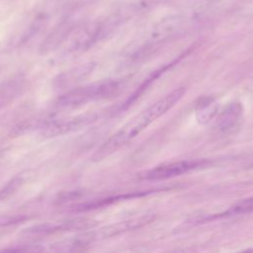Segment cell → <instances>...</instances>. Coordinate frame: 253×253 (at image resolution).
Segmentation results:
<instances>
[{
  "label": "cell",
  "mask_w": 253,
  "mask_h": 253,
  "mask_svg": "<svg viewBox=\"0 0 253 253\" xmlns=\"http://www.w3.org/2000/svg\"><path fill=\"white\" fill-rule=\"evenodd\" d=\"M186 93L185 87H179L166 96L145 108L139 114L134 116L118 131L106 139L103 144L93 153L91 160L98 162L120 150L126 143L136 137L150 124L167 113L177 102L183 98Z\"/></svg>",
  "instance_id": "1"
},
{
  "label": "cell",
  "mask_w": 253,
  "mask_h": 253,
  "mask_svg": "<svg viewBox=\"0 0 253 253\" xmlns=\"http://www.w3.org/2000/svg\"><path fill=\"white\" fill-rule=\"evenodd\" d=\"M125 86L122 79H106L86 86L74 88L61 95L55 102L56 109H72L88 104L92 101L108 99L120 93Z\"/></svg>",
  "instance_id": "2"
},
{
  "label": "cell",
  "mask_w": 253,
  "mask_h": 253,
  "mask_svg": "<svg viewBox=\"0 0 253 253\" xmlns=\"http://www.w3.org/2000/svg\"><path fill=\"white\" fill-rule=\"evenodd\" d=\"M43 117L44 122L41 127V133L42 136L50 138L82 129L99 120L101 114L90 112L70 118H56L51 115H45Z\"/></svg>",
  "instance_id": "3"
},
{
  "label": "cell",
  "mask_w": 253,
  "mask_h": 253,
  "mask_svg": "<svg viewBox=\"0 0 253 253\" xmlns=\"http://www.w3.org/2000/svg\"><path fill=\"white\" fill-rule=\"evenodd\" d=\"M153 214H145L143 216H138L135 218L123 220L120 222H116L113 224L106 225L104 227H101L96 230H91L89 232H86L84 234H81L77 237V240L82 245H87L93 241L102 240L110 237H114L117 235H120L122 233L137 229L140 227L145 226L146 224L150 223L154 219Z\"/></svg>",
  "instance_id": "4"
},
{
  "label": "cell",
  "mask_w": 253,
  "mask_h": 253,
  "mask_svg": "<svg viewBox=\"0 0 253 253\" xmlns=\"http://www.w3.org/2000/svg\"><path fill=\"white\" fill-rule=\"evenodd\" d=\"M97 221L87 217L68 218L52 222H45L26 228L22 233L27 236H44L58 232L77 231L91 229L97 225Z\"/></svg>",
  "instance_id": "5"
},
{
  "label": "cell",
  "mask_w": 253,
  "mask_h": 253,
  "mask_svg": "<svg viewBox=\"0 0 253 253\" xmlns=\"http://www.w3.org/2000/svg\"><path fill=\"white\" fill-rule=\"evenodd\" d=\"M207 163L204 160H181L156 166L138 175V179L145 181H160L183 175Z\"/></svg>",
  "instance_id": "6"
},
{
  "label": "cell",
  "mask_w": 253,
  "mask_h": 253,
  "mask_svg": "<svg viewBox=\"0 0 253 253\" xmlns=\"http://www.w3.org/2000/svg\"><path fill=\"white\" fill-rule=\"evenodd\" d=\"M155 191H142V192H135V193H129V194H124V195H117V196H112V197H107L103 199H99L96 201H90L86 203H82L79 205L74 206L71 211H87L95 209H99L105 206L112 205L116 202L122 201V200H127V199H132V198H140L144 197L146 195H149L151 193H154Z\"/></svg>",
  "instance_id": "7"
},
{
  "label": "cell",
  "mask_w": 253,
  "mask_h": 253,
  "mask_svg": "<svg viewBox=\"0 0 253 253\" xmlns=\"http://www.w3.org/2000/svg\"><path fill=\"white\" fill-rule=\"evenodd\" d=\"M243 114V107L239 102L228 104L218 115L216 119V126L219 131L224 132L236 126Z\"/></svg>",
  "instance_id": "8"
},
{
  "label": "cell",
  "mask_w": 253,
  "mask_h": 253,
  "mask_svg": "<svg viewBox=\"0 0 253 253\" xmlns=\"http://www.w3.org/2000/svg\"><path fill=\"white\" fill-rule=\"evenodd\" d=\"M178 60H179V59H176V60H174V61H172V62H170V63H167V64L164 65L163 67H160L159 69L153 71V72L143 81V83H142L126 101H124L120 106L117 107V109L113 110L112 112H114V113H120V112H124V111H126V109H128V108L144 93V91H145L157 78L160 77V75H161L163 72H165L166 70H168L173 64H175L176 62H178Z\"/></svg>",
  "instance_id": "9"
},
{
  "label": "cell",
  "mask_w": 253,
  "mask_h": 253,
  "mask_svg": "<svg viewBox=\"0 0 253 253\" xmlns=\"http://www.w3.org/2000/svg\"><path fill=\"white\" fill-rule=\"evenodd\" d=\"M219 110V104L212 96L202 97L196 105L195 115L197 122L201 125H207L214 119Z\"/></svg>",
  "instance_id": "10"
},
{
  "label": "cell",
  "mask_w": 253,
  "mask_h": 253,
  "mask_svg": "<svg viewBox=\"0 0 253 253\" xmlns=\"http://www.w3.org/2000/svg\"><path fill=\"white\" fill-rule=\"evenodd\" d=\"M24 87L23 78L14 76L0 84V110L10 104L22 91Z\"/></svg>",
  "instance_id": "11"
},
{
  "label": "cell",
  "mask_w": 253,
  "mask_h": 253,
  "mask_svg": "<svg viewBox=\"0 0 253 253\" xmlns=\"http://www.w3.org/2000/svg\"><path fill=\"white\" fill-rule=\"evenodd\" d=\"M21 184H22L21 178H14L9 183H7L5 187L0 190V201L6 199L8 196L13 194L20 187Z\"/></svg>",
  "instance_id": "12"
},
{
  "label": "cell",
  "mask_w": 253,
  "mask_h": 253,
  "mask_svg": "<svg viewBox=\"0 0 253 253\" xmlns=\"http://www.w3.org/2000/svg\"><path fill=\"white\" fill-rule=\"evenodd\" d=\"M20 220H22L21 216H0V226H4V225H9V224H13V223H17Z\"/></svg>",
  "instance_id": "13"
}]
</instances>
